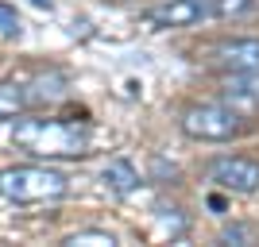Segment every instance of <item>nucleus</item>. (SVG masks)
I'll return each mask as SVG.
<instances>
[{"label":"nucleus","mask_w":259,"mask_h":247,"mask_svg":"<svg viewBox=\"0 0 259 247\" xmlns=\"http://www.w3.org/2000/svg\"><path fill=\"white\" fill-rule=\"evenodd\" d=\"M205 0H162L155 4L143 23L151 27V31H174V27H194L197 20H205Z\"/></svg>","instance_id":"20e7f679"},{"label":"nucleus","mask_w":259,"mask_h":247,"mask_svg":"<svg viewBox=\"0 0 259 247\" xmlns=\"http://www.w3.org/2000/svg\"><path fill=\"white\" fill-rule=\"evenodd\" d=\"M221 97H225L228 108H236L240 116L244 112H255L259 108V70H251V74H232L221 85Z\"/></svg>","instance_id":"0eeeda50"},{"label":"nucleus","mask_w":259,"mask_h":247,"mask_svg":"<svg viewBox=\"0 0 259 247\" xmlns=\"http://www.w3.org/2000/svg\"><path fill=\"white\" fill-rule=\"evenodd\" d=\"M66 243H70V247H77V243H89V247H112V243H116V236H112V232H74Z\"/></svg>","instance_id":"ddd939ff"},{"label":"nucleus","mask_w":259,"mask_h":247,"mask_svg":"<svg viewBox=\"0 0 259 247\" xmlns=\"http://www.w3.org/2000/svg\"><path fill=\"white\" fill-rule=\"evenodd\" d=\"M248 8H255V0H209V4H205L209 16H221V20H228V16H244Z\"/></svg>","instance_id":"9b49d317"},{"label":"nucleus","mask_w":259,"mask_h":247,"mask_svg":"<svg viewBox=\"0 0 259 247\" xmlns=\"http://www.w3.org/2000/svg\"><path fill=\"white\" fill-rule=\"evenodd\" d=\"M27 4H31V8H39V12H51V8H54V0H27Z\"/></svg>","instance_id":"f3484780"},{"label":"nucleus","mask_w":259,"mask_h":247,"mask_svg":"<svg viewBox=\"0 0 259 247\" xmlns=\"http://www.w3.org/2000/svg\"><path fill=\"white\" fill-rule=\"evenodd\" d=\"M66 89H70V81L62 70H47L27 85V105H58L66 97Z\"/></svg>","instance_id":"6e6552de"},{"label":"nucleus","mask_w":259,"mask_h":247,"mask_svg":"<svg viewBox=\"0 0 259 247\" xmlns=\"http://www.w3.org/2000/svg\"><path fill=\"white\" fill-rule=\"evenodd\" d=\"M101 182H105V189H108V193L128 197L132 189L140 185V170H136V166H132L128 159H112V162L105 166V170H101Z\"/></svg>","instance_id":"1a4fd4ad"},{"label":"nucleus","mask_w":259,"mask_h":247,"mask_svg":"<svg viewBox=\"0 0 259 247\" xmlns=\"http://www.w3.org/2000/svg\"><path fill=\"white\" fill-rule=\"evenodd\" d=\"M12 143L35 159H81L89 155V128L77 120H20L12 128Z\"/></svg>","instance_id":"f257e3e1"},{"label":"nucleus","mask_w":259,"mask_h":247,"mask_svg":"<svg viewBox=\"0 0 259 247\" xmlns=\"http://www.w3.org/2000/svg\"><path fill=\"white\" fill-rule=\"evenodd\" d=\"M151 178H155V182H166V178L174 182V178H178V166L166 162L162 155H155V159H151Z\"/></svg>","instance_id":"4468645a"},{"label":"nucleus","mask_w":259,"mask_h":247,"mask_svg":"<svg viewBox=\"0 0 259 247\" xmlns=\"http://www.w3.org/2000/svg\"><path fill=\"white\" fill-rule=\"evenodd\" d=\"M209 209H213V213H225V197L213 193V197H209Z\"/></svg>","instance_id":"dca6fc26"},{"label":"nucleus","mask_w":259,"mask_h":247,"mask_svg":"<svg viewBox=\"0 0 259 247\" xmlns=\"http://www.w3.org/2000/svg\"><path fill=\"white\" fill-rule=\"evenodd\" d=\"M70 193V178L54 166H8L0 170V197L16 205L58 201Z\"/></svg>","instance_id":"f03ea898"},{"label":"nucleus","mask_w":259,"mask_h":247,"mask_svg":"<svg viewBox=\"0 0 259 247\" xmlns=\"http://www.w3.org/2000/svg\"><path fill=\"white\" fill-rule=\"evenodd\" d=\"M27 108V85L20 81H0V120H16Z\"/></svg>","instance_id":"9d476101"},{"label":"nucleus","mask_w":259,"mask_h":247,"mask_svg":"<svg viewBox=\"0 0 259 247\" xmlns=\"http://www.w3.org/2000/svg\"><path fill=\"white\" fill-rule=\"evenodd\" d=\"M221 243H251V232L244 224H225L221 232Z\"/></svg>","instance_id":"2eb2a0df"},{"label":"nucleus","mask_w":259,"mask_h":247,"mask_svg":"<svg viewBox=\"0 0 259 247\" xmlns=\"http://www.w3.org/2000/svg\"><path fill=\"white\" fill-rule=\"evenodd\" d=\"M20 31H23V20L16 16V8H12V4H0V35H4V39H20Z\"/></svg>","instance_id":"f8f14e48"},{"label":"nucleus","mask_w":259,"mask_h":247,"mask_svg":"<svg viewBox=\"0 0 259 247\" xmlns=\"http://www.w3.org/2000/svg\"><path fill=\"white\" fill-rule=\"evenodd\" d=\"M112 4H120V0H112Z\"/></svg>","instance_id":"a211bd4d"},{"label":"nucleus","mask_w":259,"mask_h":247,"mask_svg":"<svg viewBox=\"0 0 259 247\" xmlns=\"http://www.w3.org/2000/svg\"><path fill=\"white\" fill-rule=\"evenodd\" d=\"M209 182H217L228 193H255L259 189V162L251 159H213Z\"/></svg>","instance_id":"39448f33"},{"label":"nucleus","mask_w":259,"mask_h":247,"mask_svg":"<svg viewBox=\"0 0 259 247\" xmlns=\"http://www.w3.org/2000/svg\"><path fill=\"white\" fill-rule=\"evenodd\" d=\"M213 62L228 74H251V70H259V39H225V43H217Z\"/></svg>","instance_id":"423d86ee"},{"label":"nucleus","mask_w":259,"mask_h":247,"mask_svg":"<svg viewBox=\"0 0 259 247\" xmlns=\"http://www.w3.org/2000/svg\"><path fill=\"white\" fill-rule=\"evenodd\" d=\"M182 131L197 143H228L244 131V116L228 105H190L182 112Z\"/></svg>","instance_id":"7ed1b4c3"}]
</instances>
